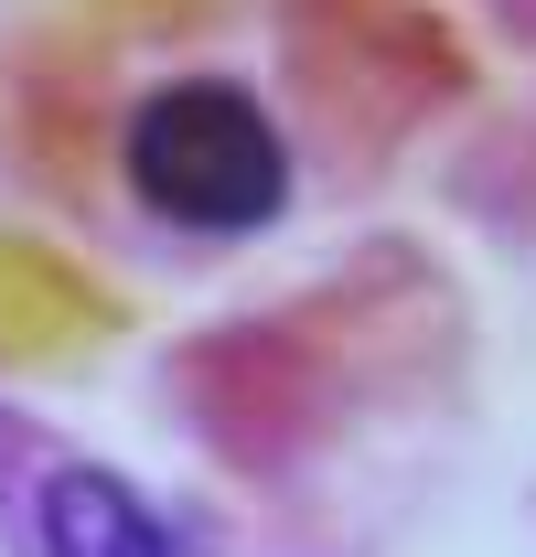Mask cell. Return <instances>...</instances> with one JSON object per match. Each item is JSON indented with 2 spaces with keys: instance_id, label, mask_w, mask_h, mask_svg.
Returning <instances> with one entry per match:
<instances>
[{
  "instance_id": "cell-1",
  "label": "cell",
  "mask_w": 536,
  "mask_h": 557,
  "mask_svg": "<svg viewBox=\"0 0 536 557\" xmlns=\"http://www.w3.org/2000/svg\"><path fill=\"white\" fill-rule=\"evenodd\" d=\"M130 183L150 214L172 225H204V236H236V225H268L279 194H290V161H279V129L247 86H161L130 119Z\"/></svg>"
},
{
  "instance_id": "cell-2",
  "label": "cell",
  "mask_w": 536,
  "mask_h": 557,
  "mask_svg": "<svg viewBox=\"0 0 536 557\" xmlns=\"http://www.w3.org/2000/svg\"><path fill=\"white\" fill-rule=\"evenodd\" d=\"M44 557H172L108 472H54L44 483Z\"/></svg>"
}]
</instances>
